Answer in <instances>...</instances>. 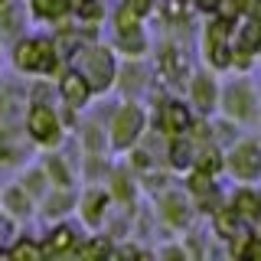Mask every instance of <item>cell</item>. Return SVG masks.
<instances>
[{"instance_id":"cell-11","label":"cell","mask_w":261,"mask_h":261,"mask_svg":"<svg viewBox=\"0 0 261 261\" xmlns=\"http://www.w3.org/2000/svg\"><path fill=\"white\" fill-rule=\"evenodd\" d=\"M105 209H108V193H101V190H88V193H85V199H82V219H85L88 225H101Z\"/></svg>"},{"instance_id":"cell-13","label":"cell","mask_w":261,"mask_h":261,"mask_svg":"<svg viewBox=\"0 0 261 261\" xmlns=\"http://www.w3.org/2000/svg\"><path fill=\"white\" fill-rule=\"evenodd\" d=\"M232 212L242 219V225L245 222H255V216L261 212V196L251 193V190H242L239 196H235V202H232Z\"/></svg>"},{"instance_id":"cell-17","label":"cell","mask_w":261,"mask_h":261,"mask_svg":"<svg viewBox=\"0 0 261 261\" xmlns=\"http://www.w3.org/2000/svg\"><path fill=\"white\" fill-rule=\"evenodd\" d=\"M72 245H75V235H72V228H56L53 239L46 242L43 251H49V255H59V251H65V248L72 251Z\"/></svg>"},{"instance_id":"cell-3","label":"cell","mask_w":261,"mask_h":261,"mask_svg":"<svg viewBox=\"0 0 261 261\" xmlns=\"http://www.w3.org/2000/svg\"><path fill=\"white\" fill-rule=\"evenodd\" d=\"M228 170L242 183H258L261 179V141L258 137H245V141L228 153Z\"/></svg>"},{"instance_id":"cell-22","label":"cell","mask_w":261,"mask_h":261,"mask_svg":"<svg viewBox=\"0 0 261 261\" xmlns=\"http://www.w3.org/2000/svg\"><path fill=\"white\" fill-rule=\"evenodd\" d=\"M124 10H127V13H134L137 20H141V16H144L147 10H150V0H127V4H124Z\"/></svg>"},{"instance_id":"cell-24","label":"cell","mask_w":261,"mask_h":261,"mask_svg":"<svg viewBox=\"0 0 261 261\" xmlns=\"http://www.w3.org/2000/svg\"><path fill=\"white\" fill-rule=\"evenodd\" d=\"M196 7L206 10V13H212V10H219V0H196Z\"/></svg>"},{"instance_id":"cell-19","label":"cell","mask_w":261,"mask_h":261,"mask_svg":"<svg viewBox=\"0 0 261 261\" xmlns=\"http://www.w3.org/2000/svg\"><path fill=\"white\" fill-rule=\"evenodd\" d=\"M75 13L82 16V20H88V23H98L105 16V7H101V0H75Z\"/></svg>"},{"instance_id":"cell-23","label":"cell","mask_w":261,"mask_h":261,"mask_svg":"<svg viewBox=\"0 0 261 261\" xmlns=\"http://www.w3.org/2000/svg\"><path fill=\"white\" fill-rule=\"evenodd\" d=\"M105 242H85V245H79V255H105Z\"/></svg>"},{"instance_id":"cell-8","label":"cell","mask_w":261,"mask_h":261,"mask_svg":"<svg viewBox=\"0 0 261 261\" xmlns=\"http://www.w3.org/2000/svg\"><path fill=\"white\" fill-rule=\"evenodd\" d=\"M160 130H163V134H183V130H190V111H186L183 105H176V101L163 105Z\"/></svg>"},{"instance_id":"cell-16","label":"cell","mask_w":261,"mask_h":261,"mask_svg":"<svg viewBox=\"0 0 261 261\" xmlns=\"http://www.w3.org/2000/svg\"><path fill=\"white\" fill-rule=\"evenodd\" d=\"M46 170H49V176H53V183L56 186H62V190H69L72 186V173H69V167L56 157V153H49L46 157Z\"/></svg>"},{"instance_id":"cell-18","label":"cell","mask_w":261,"mask_h":261,"mask_svg":"<svg viewBox=\"0 0 261 261\" xmlns=\"http://www.w3.org/2000/svg\"><path fill=\"white\" fill-rule=\"evenodd\" d=\"M193 157H196V167L206 170V173H212V170H219L225 163V160H219V150H216V147H202V150H196Z\"/></svg>"},{"instance_id":"cell-2","label":"cell","mask_w":261,"mask_h":261,"mask_svg":"<svg viewBox=\"0 0 261 261\" xmlns=\"http://www.w3.org/2000/svg\"><path fill=\"white\" fill-rule=\"evenodd\" d=\"M13 65L23 72H53L56 69V46L49 39H23L13 49Z\"/></svg>"},{"instance_id":"cell-5","label":"cell","mask_w":261,"mask_h":261,"mask_svg":"<svg viewBox=\"0 0 261 261\" xmlns=\"http://www.w3.org/2000/svg\"><path fill=\"white\" fill-rule=\"evenodd\" d=\"M141 130H144V111L137 108V105H124L111 121V144L118 147V150L121 147H130L141 137Z\"/></svg>"},{"instance_id":"cell-9","label":"cell","mask_w":261,"mask_h":261,"mask_svg":"<svg viewBox=\"0 0 261 261\" xmlns=\"http://www.w3.org/2000/svg\"><path fill=\"white\" fill-rule=\"evenodd\" d=\"M88 95H92V85H88V79L82 75V72H72V75L62 79V98L72 108H82V105L88 101Z\"/></svg>"},{"instance_id":"cell-6","label":"cell","mask_w":261,"mask_h":261,"mask_svg":"<svg viewBox=\"0 0 261 261\" xmlns=\"http://www.w3.org/2000/svg\"><path fill=\"white\" fill-rule=\"evenodd\" d=\"M228 33H232V20H212L206 27V56L216 69H228V65H232Z\"/></svg>"},{"instance_id":"cell-14","label":"cell","mask_w":261,"mask_h":261,"mask_svg":"<svg viewBox=\"0 0 261 261\" xmlns=\"http://www.w3.org/2000/svg\"><path fill=\"white\" fill-rule=\"evenodd\" d=\"M118 46H121V53H127V56H141L144 53V33H141V27L118 30Z\"/></svg>"},{"instance_id":"cell-7","label":"cell","mask_w":261,"mask_h":261,"mask_svg":"<svg viewBox=\"0 0 261 261\" xmlns=\"http://www.w3.org/2000/svg\"><path fill=\"white\" fill-rule=\"evenodd\" d=\"M27 130L36 144H56L59 141V118L49 105H33L30 118H27Z\"/></svg>"},{"instance_id":"cell-4","label":"cell","mask_w":261,"mask_h":261,"mask_svg":"<svg viewBox=\"0 0 261 261\" xmlns=\"http://www.w3.org/2000/svg\"><path fill=\"white\" fill-rule=\"evenodd\" d=\"M79 72L88 79L92 92H108L114 82V59L108 49H85V56L79 59Z\"/></svg>"},{"instance_id":"cell-20","label":"cell","mask_w":261,"mask_h":261,"mask_svg":"<svg viewBox=\"0 0 261 261\" xmlns=\"http://www.w3.org/2000/svg\"><path fill=\"white\" fill-rule=\"evenodd\" d=\"M33 7H36L39 16H62L69 0H33Z\"/></svg>"},{"instance_id":"cell-21","label":"cell","mask_w":261,"mask_h":261,"mask_svg":"<svg viewBox=\"0 0 261 261\" xmlns=\"http://www.w3.org/2000/svg\"><path fill=\"white\" fill-rule=\"evenodd\" d=\"M13 258H39L43 255V245H33V242H20V245H13V251H10Z\"/></svg>"},{"instance_id":"cell-12","label":"cell","mask_w":261,"mask_h":261,"mask_svg":"<svg viewBox=\"0 0 261 261\" xmlns=\"http://www.w3.org/2000/svg\"><path fill=\"white\" fill-rule=\"evenodd\" d=\"M193 101L199 105V111H212L216 108V85H212V75H196L190 85Z\"/></svg>"},{"instance_id":"cell-1","label":"cell","mask_w":261,"mask_h":261,"mask_svg":"<svg viewBox=\"0 0 261 261\" xmlns=\"http://www.w3.org/2000/svg\"><path fill=\"white\" fill-rule=\"evenodd\" d=\"M222 108L232 121H239V124H251V121H258V95L255 88L248 85V82H232V85H225L222 92Z\"/></svg>"},{"instance_id":"cell-15","label":"cell","mask_w":261,"mask_h":261,"mask_svg":"<svg viewBox=\"0 0 261 261\" xmlns=\"http://www.w3.org/2000/svg\"><path fill=\"white\" fill-rule=\"evenodd\" d=\"M4 202L13 216H27L30 212V193L23 190V186H10V190L4 193Z\"/></svg>"},{"instance_id":"cell-25","label":"cell","mask_w":261,"mask_h":261,"mask_svg":"<svg viewBox=\"0 0 261 261\" xmlns=\"http://www.w3.org/2000/svg\"><path fill=\"white\" fill-rule=\"evenodd\" d=\"M0 4H7V0H0Z\"/></svg>"},{"instance_id":"cell-10","label":"cell","mask_w":261,"mask_h":261,"mask_svg":"<svg viewBox=\"0 0 261 261\" xmlns=\"http://www.w3.org/2000/svg\"><path fill=\"white\" fill-rule=\"evenodd\" d=\"M160 206H163V219H167V222H173V225L190 222V202H186L183 193H167L160 199Z\"/></svg>"}]
</instances>
